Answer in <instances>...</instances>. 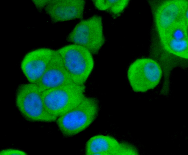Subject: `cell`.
Listing matches in <instances>:
<instances>
[{
  "label": "cell",
  "instance_id": "6da1fadb",
  "mask_svg": "<svg viewBox=\"0 0 188 155\" xmlns=\"http://www.w3.org/2000/svg\"><path fill=\"white\" fill-rule=\"evenodd\" d=\"M99 111L98 100L86 96L77 106L58 117L56 124L63 136L71 137L87 128L95 120Z\"/></svg>",
  "mask_w": 188,
  "mask_h": 155
},
{
  "label": "cell",
  "instance_id": "7a4b0ae2",
  "mask_svg": "<svg viewBox=\"0 0 188 155\" xmlns=\"http://www.w3.org/2000/svg\"><path fill=\"white\" fill-rule=\"evenodd\" d=\"M86 87L74 83L48 89L42 92L44 107L50 114L57 117L78 105L86 97Z\"/></svg>",
  "mask_w": 188,
  "mask_h": 155
},
{
  "label": "cell",
  "instance_id": "3957f363",
  "mask_svg": "<svg viewBox=\"0 0 188 155\" xmlns=\"http://www.w3.org/2000/svg\"><path fill=\"white\" fill-rule=\"evenodd\" d=\"M42 92L35 83L19 84L16 89V106L23 117L31 122H50L58 117L45 110L41 96Z\"/></svg>",
  "mask_w": 188,
  "mask_h": 155
},
{
  "label": "cell",
  "instance_id": "277c9868",
  "mask_svg": "<svg viewBox=\"0 0 188 155\" xmlns=\"http://www.w3.org/2000/svg\"><path fill=\"white\" fill-rule=\"evenodd\" d=\"M56 51L73 83L84 85L94 66L91 53L84 47L74 44Z\"/></svg>",
  "mask_w": 188,
  "mask_h": 155
},
{
  "label": "cell",
  "instance_id": "5b68a950",
  "mask_svg": "<svg viewBox=\"0 0 188 155\" xmlns=\"http://www.w3.org/2000/svg\"><path fill=\"white\" fill-rule=\"evenodd\" d=\"M67 41L86 48L97 55L105 42L101 17L94 15L77 24L67 38Z\"/></svg>",
  "mask_w": 188,
  "mask_h": 155
},
{
  "label": "cell",
  "instance_id": "8992f818",
  "mask_svg": "<svg viewBox=\"0 0 188 155\" xmlns=\"http://www.w3.org/2000/svg\"><path fill=\"white\" fill-rule=\"evenodd\" d=\"M162 76L158 64L148 58L136 60L130 65L127 72L130 85L136 92H144L153 89L159 83Z\"/></svg>",
  "mask_w": 188,
  "mask_h": 155
},
{
  "label": "cell",
  "instance_id": "52a82bcc",
  "mask_svg": "<svg viewBox=\"0 0 188 155\" xmlns=\"http://www.w3.org/2000/svg\"><path fill=\"white\" fill-rule=\"evenodd\" d=\"M187 1H164L157 8L155 14L156 24L159 34L178 21L188 23Z\"/></svg>",
  "mask_w": 188,
  "mask_h": 155
},
{
  "label": "cell",
  "instance_id": "ba28073f",
  "mask_svg": "<svg viewBox=\"0 0 188 155\" xmlns=\"http://www.w3.org/2000/svg\"><path fill=\"white\" fill-rule=\"evenodd\" d=\"M188 23L176 22L159 35L165 49L179 57L188 59Z\"/></svg>",
  "mask_w": 188,
  "mask_h": 155
},
{
  "label": "cell",
  "instance_id": "9c48e42d",
  "mask_svg": "<svg viewBox=\"0 0 188 155\" xmlns=\"http://www.w3.org/2000/svg\"><path fill=\"white\" fill-rule=\"evenodd\" d=\"M85 3L83 0H49L44 10L54 23L81 19Z\"/></svg>",
  "mask_w": 188,
  "mask_h": 155
},
{
  "label": "cell",
  "instance_id": "30bf717a",
  "mask_svg": "<svg viewBox=\"0 0 188 155\" xmlns=\"http://www.w3.org/2000/svg\"><path fill=\"white\" fill-rule=\"evenodd\" d=\"M54 50L41 48L27 53L21 62L23 73L30 83H36L41 77L52 57Z\"/></svg>",
  "mask_w": 188,
  "mask_h": 155
},
{
  "label": "cell",
  "instance_id": "8fae6325",
  "mask_svg": "<svg viewBox=\"0 0 188 155\" xmlns=\"http://www.w3.org/2000/svg\"><path fill=\"white\" fill-rule=\"evenodd\" d=\"M73 83L60 55L56 50H54L44 73L35 83L42 92L48 89Z\"/></svg>",
  "mask_w": 188,
  "mask_h": 155
},
{
  "label": "cell",
  "instance_id": "7c38bea8",
  "mask_svg": "<svg viewBox=\"0 0 188 155\" xmlns=\"http://www.w3.org/2000/svg\"><path fill=\"white\" fill-rule=\"evenodd\" d=\"M128 148L127 143L119 142L112 136L97 135L87 141L85 152L87 155H126Z\"/></svg>",
  "mask_w": 188,
  "mask_h": 155
},
{
  "label": "cell",
  "instance_id": "4fadbf2b",
  "mask_svg": "<svg viewBox=\"0 0 188 155\" xmlns=\"http://www.w3.org/2000/svg\"><path fill=\"white\" fill-rule=\"evenodd\" d=\"M98 10L108 13L114 19L119 17L128 5V0H93Z\"/></svg>",
  "mask_w": 188,
  "mask_h": 155
},
{
  "label": "cell",
  "instance_id": "5bb4252c",
  "mask_svg": "<svg viewBox=\"0 0 188 155\" xmlns=\"http://www.w3.org/2000/svg\"><path fill=\"white\" fill-rule=\"evenodd\" d=\"M0 155H27V154L24 151L19 150L9 149L1 151L0 152Z\"/></svg>",
  "mask_w": 188,
  "mask_h": 155
},
{
  "label": "cell",
  "instance_id": "9a60e30c",
  "mask_svg": "<svg viewBox=\"0 0 188 155\" xmlns=\"http://www.w3.org/2000/svg\"><path fill=\"white\" fill-rule=\"evenodd\" d=\"M49 0H34L33 1L37 8L41 10L45 8Z\"/></svg>",
  "mask_w": 188,
  "mask_h": 155
}]
</instances>
